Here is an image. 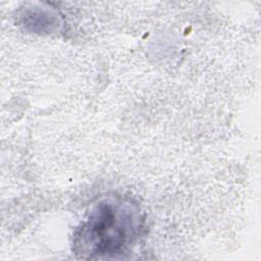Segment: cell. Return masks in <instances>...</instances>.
<instances>
[{"label": "cell", "instance_id": "6da1fadb", "mask_svg": "<svg viewBox=\"0 0 261 261\" xmlns=\"http://www.w3.org/2000/svg\"><path fill=\"white\" fill-rule=\"evenodd\" d=\"M142 221L139 207L129 200L104 198L90 209L76 228L74 251L84 258H116L134 246Z\"/></svg>", "mask_w": 261, "mask_h": 261}]
</instances>
